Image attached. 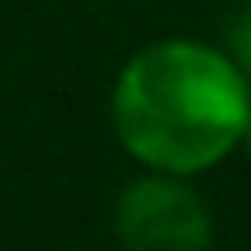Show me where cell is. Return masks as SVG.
Segmentation results:
<instances>
[{"label": "cell", "instance_id": "1", "mask_svg": "<svg viewBox=\"0 0 251 251\" xmlns=\"http://www.w3.org/2000/svg\"><path fill=\"white\" fill-rule=\"evenodd\" d=\"M109 113L117 143L143 168L197 176L239 147L251 80L218 46L168 38L122 67Z\"/></svg>", "mask_w": 251, "mask_h": 251}, {"label": "cell", "instance_id": "2", "mask_svg": "<svg viewBox=\"0 0 251 251\" xmlns=\"http://www.w3.org/2000/svg\"><path fill=\"white\" fill-rule=\"evenodd\" d=\"M113 234L126 251H209L214 218L188 176L151 172L117 193Z\"/></svg>", "mask_w": 251, "mask_h": 251}, {"label": "cell", "instance_id": "3", "mask_svg": "<svg viewBox=\"0 0 251 251\" xmlns=\"http://www.w3.org/2000/svg\"><path fill=\"white\" fill-rule=\"evenodd\" d=\"M226 54H230V63L251 80V4L239 17H230V25H226Z\"/></svg>", "mask_w": 251, "mask_h": 251}, {"label": "cell", "instance_id": "4", "mask_svg": "<svg viewBox=\"0 0 251 251\" xmlns=\"http://www.w3.org/2000/svg\"><path fill=\"white\" fill-rule=\"evenodd\" d=\"M239 147L251 155V113H247V126H243V138H239Z\"/></svg>", "mask_w": 251, "mask_h": 251}]
</instances>
